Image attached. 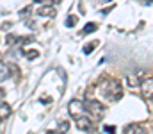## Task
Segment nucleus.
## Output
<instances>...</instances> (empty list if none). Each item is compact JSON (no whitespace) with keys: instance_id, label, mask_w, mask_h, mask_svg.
Listing matches in <instances>:
<instances>
[{"instance_id":"nucleus-1","label":"nucleus","mask_w":153,"mask_h":134,"mask_svg":"<svg viewBox=\"0 0 153 134\" xmlns=\"http://www.w3.org/2000/svg\"><path fill=\"white\" fill-rule=\"evenodd\" d=\"M102 93L109 98V100H119L123 97V89L121 84L117 81H109V82H103L102 84Z\"/></svg>"},{"instance_id":"nucleus-2","label":"nucleus","mask_w":153,"mask_h":134,"mask_svg":"<svg viewBox=\"0 0 153 134\" xmlns=\"http://www.w3.org/2000/svg\"><path fill=\"white\" fill-rule=\"evenodd\" d=\"M84 109L94 118V120H100L102 116H103V113H105V107H103V104L102 102H98V100H93V98H87L85 102H84Z\"/></svg>"},{"instance_id":"nucleus-3","label":"nucleus","mask_w":153,"mask_h":134,"mask_svg":"<svg viewBox=\"0 0 153 134\" xmlns=\"http://www.w3.org/2000/svg\"><path fill=\"white\" fill-rule=\"evenodd\" d=\"M68 109H70V115L71 116H80L85 109H84V102H80V100H71L70 102V106H68Z\"/></svg>"},{"instance_id":"nucleus-4","label":"nucleus","mask_w":153,"mask_h":134,"mask_svg":"<svg viewBox=\"0 0 153 134\" xmlns=\"http://www.w3.org/2000/svg\"><path fill=\"white\" fill-rule=\"evenodd\" d=\"M141 91H143V95L146 98L153 100V79H144L141 82Z\"/></svg>"},{"instance_id":"nucleus-5","label":"nucleus","mask_w":153,"mask_h":134,"mask_svg":"<svg viewBox=\"0 0 153 134\" xmlns=\"http://www.w3.org/2000/svg\"><path fill=\"white\" fill-rule=\"evenodd\" d=\"M75 124H76V129H80V131H91L93 129V124H91V120L87 116H76Z\"/></svg>"},{"instance_id":"nucleus-6","label":"nucleus","mask_w":153,"mask_h":134,"mask_svg":"<svg viewBox=\"0 0 153 134\" xmlns=\"http://www.w3.org/2000/svg\"><path fill=\"white\" fill-rule=\"evenodd\" d=\"M123 133L125 134H148L143 125H137V124H130V125H126Z\"/></svg>"},{"instance_id":"nucleus-7","label":"nucleus","mask_w":153,"mask_h":134,"mask_svg":"<svg viewBox=\"0 0 153 134\" xmlns=\"http://www.w3.org/2000/svg\"><path fill=\"white\" fill-rule=\"evenodd\" d=\"M38 14L39 16H50V18H53L55 16V7L53 5H43V7L38 9Z\"/></svg>"},{"instance_id":"nucleus-8","label":"nucleus","mask_w":153,"mask_h":134,"mask_svg":"<svg viewBox=\"0 0 153 134\" xmlns=\"http://www.w3.org/2000/svg\"><path fill=\"white\" fill-rule=\"evenodd\" d=\"M68 131H70V122H68V120H62V122H59L55 134H66Z\"/></svg>"},{"instance_id":"nucleus-9","label":"nucleus","mask_w":153,"mask_h":134,"mask_svg":"<svg viewBox=\"0 0 153 134\" xmlns=\"http://www.w3.org/2000/svg\"><path fill=\"white\" fill-rule=\"evenodd\" d=\"M126 82H128V86H132V88L139 86V79H137V75H128V77H126Z\"/></svg>"},{"instance_id":"nucleus-10","label":"nucleus","mask_w":153,"mask_h":134,"mask_svg":"<svg viewBox=\"0 0 153 134\" xmlns=\"http://www.w3.org/2000/svg\"><path fill=\"white\" fill-rule=\"evenodd\" d=\"M9 115H11V107H9L7 104H2V106H0V118L9 116Z\"/></svg>"},{"instance_id":"nucleus-11","label":"nucleus","mask_w":153,"mask_h":134,"mask_svg":"<svg viewBox=\"0 0 153 134\" xmlns=\"http://www.w3.org/2000/svg\"><path fill=\"white\" fill-rule=\"evenodd\" d=\"M7 77H9V66L0 64V81H5Z\"/></svg>"},{"instance_id":"nucleus-12","label":"nucleus","mask_w":153,"mask_h":134,"mask_svg":"<svg viewBox=\"0 0 153 134\" xmlns=\"http://www.w3.org/2000/svg\"><path fill=\"white\" fill-rule=\"evenodd\" d=\"M96 41H94V43H89V45H85V46H84V54H89V52H93V50H94V48H96Z\"/></svg>"},{"instance_id":"nucleus-13","label":"nucleus","mask_w":153,"mask_h":134,"mask_svg":"<svg viewBox=\"0 0 153 134\" xmlns=\"http://www.w3.org/2000/svg\"><path fill=\"white\" fill-rule=\"evenodd\" d=\"M96 29H98V27H96L94 23H87V27H85V29L82 31V34H87V32H93V31H96Z\"/></svg>"},{"instance_id":"nucleus-14","label":"nucleus","mask_w":153,"mask_h":134,"mask_svg":"<svg viewBox=\"0 0 153 134\" xmlns=\"http://www.w3.org/2000/svg\"><path fill=\"white\" fill-rule=\"evenodd\" d=\"M76 22H78V18H76L75 14H73V16H70V18L66 20V25H68V27H73V25H75Z\"/></svg>"},{"instance_id":"nucleus-15","label":"nucleus","mask_w":153,"mask_h":134,"mask_svg":"<svg viewBox=\"0 0 153 134\" xmlns=\"http://www.w3.org/2000/svg\"><path fill=\"white\" fill-rule=\"evenodd\" d=\"M4 100H5V91H4V89L0 88V106L4 104Z\"/></svg>"},{"instance_id":"nucleus-16","label":"nucleus","mask_w":153,"mask_h":134,"mask_svg":"<svg viewBox=\"0 0 153 134\" xmlns=\"http://www.w3.org/2000/svg\"><path fill=\"white\" fill-rule=\"evenodd\" d=\"M103 131H107L109 134H114V131H116V129H114V127H103Z\"/></svg>"},{"instance_id":"nucleus-17","label":"nucleus","mask_w":153,"mask_h":134,"mask_svg":"<svg viewBox=\"0 0 153 134\" xmlns=\"http://www.w3.org/2000/svg\"><path fill=\"white\" fill-rule=\"evenodd\" d=\"M38 55V52H27V57L29 59H32V57H36Z\"/></svg>"},{"instance_id":"nucleus-18","label":"nucleus","mask_w":153,"mask_h":134,"mask_svg":"<svg viewBox=\"0 0 153 134\" xmlns=\"http://www.w3.org/2000/svg\"><path fill=\"white\" fill-rule=\"evenodd\" d=\"M46 134H55V133H53V131H48V133H46Z\"/></svg>"},{"instance_id":"nucleus-19","label":"nucleus","mask_w":153,"mask_h":134,"mask_svg":"<svg viewBox=\"0 0 153 134\" xmlns=\"http://www.w3.org/2000/svg\"><path fill=\"white\" fill-rule=\"evenodd\" d=\"M2 59H4V55H2V54H0V63H2Z\"/></svg>"},{"instance_id":"nucleus-20","label":"nucleus","mask_w":153,"mask_h":134,"mask_svg":"<svg viewBox=\"0 0 153 134\" xmlns=\"http://www.w3.org/2000/svg\"><path fill=\"white\" fill-rule=\"evenodd\" d=\"M0 133H2V129H0Z\"/></svg>"}]
</instances>
